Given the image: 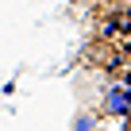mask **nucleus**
Masks as SVG:
<instances>
[{"label": "nucleus", "mask_w": 131, "mask_h": 131, "mask_svg": "<svg viewBox=\"0 0 131 131\" xmlns=\"http://www.w3.org/2000/svg\"><path fill=\"white\" fill-rule=\"evenodd\" d=\"M123 131H131V116H127V119H123Z\"/></svg>", "instance_id": "f03ea898"}, {"label": "nucleus", "mask_w": 131, "mask_h": 131, "mask_svg": "<svg viewBox=\"0 0 131 131\" xmlns=\"http://www.w3.org/2000/svg\"><path fill=\"white\" fill-rule=\"evenodd\" d=\"M104 112L127 119V116H131V89H127V85H112L108 96H104Z\"/></svg>", "instance_id": "f257e3e1"}]
</instances>
